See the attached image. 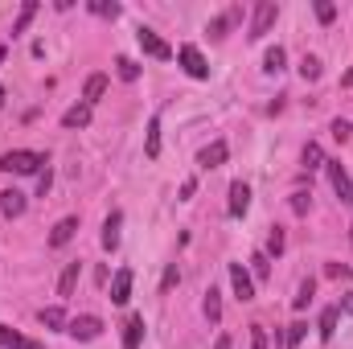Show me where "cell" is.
I'll use <instances>...</instances> for the list:
<instances>
[{
  "mask_svg": "<svg viewBox=\"0 0 353 349\" xmlns=\"http://www.w3.org/2000/svg\"><path fill=\"white\" fill-rule=\"evenodd\" d=\"M41 165H46V157L41 152H29V148H12V152H4L0 157V169L4 173H41Z\"/></svg>",
  "mask_w": 353,
  "mask_h": 349,
  "instance_id": "1",
  "label": "cell"
},
{
  "mask_svg": "<svg viewBox=\"0 0 353 349\" xmlns=\"http://www.w3.org/2000/svg\"><path fill=\"white\" fill-rule=\"evenodd\" d=\"M136 41H140V46H144V54H148V58H157V62H169V58H173V46H169L157 29H148V25H140V29H136Z\"/></svg>",
  "mask_w": 353,
  "mask_h": 349,
  "instance_id": "2",
  "label": "cell"
},
{
  "mask_svg": "<svg viewBox=\"0 0 353 349\" xmlns=\"http://www.w3.org/2000/svg\"><path fill=\"white\" fill-rule=\"evenodd\" d=\"M176 62L185 66L189 79H210V66H205V58H201L197 46H181V50H176Z\"/></svg>",
  "mask_w": 353,
  "mask_h": 349,
  "instance_id": "3",
  "label": "cell"
},
{
  "mask_svg": "<svg viewBox=\"0 0 353 349\" xmlns=\"http://www.w3.org/2000/svg\"><path fill=\"white\" fill-rule=\"evenodd\" d=\"M275 17H279V4H275V0H259V4H255V21H251V37H255V41L275 25Z\"/></svg>",
  "mask_w": 353,
  "mask_h": 349,
  "instance_id": "4",
  "label": "cell"
},
{
  "mask_svg": "<svg viewBox=\"0 0 353 349\" xmlns=\"http://www.w3.org/2000/svg\"><path fill=\"white\" fill-rule=\"evenodd\" d=\"M325 169H329V181H333L337 197H341L345 206H353V181H350V173H345V165H341V161H325Z\"/></svg>",
  "mask_w": 353,
  "mask_h": 349,
  "instance_id": "5",
  "label": "cell"
},
{
  "mask_svg": "<svg viewBox=\"0 0 353 349\" xmlns=\"http://www.w3.org/2000/svg\"><path fill=\"white\" fill-rule=\"evenodd\" d=\"M230 283H234V296L247 304V300H255V279H251V271L243 267V263H230Z\"/></svg>",
  "mask_w": 353,
  "mask_h": 349,
  "instance_id": "6",
  "label": "cell"
},
{
  "mask_svg": "<svg viewBox=\"0 0 353 349\" xmlns=\"http://www.w3.org/2000/svg\"><path fill=\"white\" fill-rule=\"evenodd\" d=\"M66 333H70V337H79V341H94V337H99V333H103V321H99V317H74V321H70V325H66Z\"/></svg>",
  "mask_w": 353,
  "mask_h": 349,
  "instance_id": "7",
  "label": "cell"
},
{
  "mask_svg": "<svg viewBox=\"0 0 353 349\" xmlns=\"http://www.w3.org/2000/svg\"><path fill=\"white\" fill-rule=\"evenodd\" d=\"M226 157H230L226 140H214V144H205V148L197 152V165H201V169H218V165H226Z\"/></svg>",
  "mask_w": 353,
  "mask_h": 349,
  "instance_id": "8",
  "label": "cell"
},
{
  "mask_svg": "<svg viewBox=\"0 0 353 349\" xmlns=\"http://www.w3.org/2000/svg\"><path fill=\"white\" fill-rule=\"evenodd\" d=\"M132 300V267H119L111 275V304H128Z\"/></svg>",
  "mask_w": 353,
  "mask_h": 349,
  "instance_id": "9",
  "label": "cell"
},
{
  "mask_svg": "<svg viewBox=\"0 0 353 349\" xmlns=\"http://www.w3.org/2000/svg\"><path fill=\"white\" fill-rule=\"evenodd\" d=\"M247 206H251V185L247 181H234L230 185V218H243Z\"/></svg>",
  "mask_w": 353,
  "mask_h": 349,
  "instance_id": "10",
  "label": "cell"
},
{
  "mask_svg": "<svg viewBox=\"0 0 353 349\" xmlns=\"http://www.w3.org/2000/svg\"><path fill=\"white\" fill-rule=\"evenodd\" d=\"M25 206H29V201H25L21 189H4V193H0V214H4V218H21Z\"/></svg>",
  "mask_w": 353,
  "mask_h": 349,
  "instance_id": "11",
  "label": "cell"
},
{
  "mask_svg": "<svg viewBox=\"0 0 353 349\" xmlns=\"http://www.w3.org/2000/svg\"><path fill=\"white\" fill-rule=\"evenodd\" d=\"M74 235H79V218H62V222L50 230V247H66Z\"/></svg>",
  "mask_w": 353,
  "mask_h": 349,
  "instance_id": "12",
  "label": "cell"
},
{
  "mask_svg": "<svg viewBox=\"0 0 353 349\" xmlns=\"http://www.w3.org/2000/svg\"><path fill=\"white\" fill-rule=\"evenodd\" d=\"M119 226H123V214H119V210H111V214H107V222H103V247H107V251H115V247H119Z\"/></svg>",
  "mask_w": 353,
  "mask_h": 349,
  "instance_id": "13",
  "label": "cell"
},
{
  "mask_svg": "<svg viewBox=\"0 0 353 349\" xmlns=\"http://www.w3.org/2000/svg\"><path fill=\"white\" fill-rule=\"evenodd\" d=\"M144 341V317H128V325H123V349H140Z\"/></svg>",
  "mask_w": 353,
  "mask_h": 349,
  "instance_id": "14",
  "label": "cell"
},
{
  "mask_svg": "<svg viewBox=\"0 0 353 349\" xmlns=\"http://www.w3.org/2000/svg\"><path fill=\"white\" fill-rule=\"evenodd\" d=\"M0 349H41V346H37V341H29V337H21L17 329L0 325Z\"/></svg>",
  "mask_w": 353,
  "mask_h": 349,
  "instance_id": "15",
  "label": "cell"
},
{
  "mask_svg": "<svg viewBox=\"0 0 353 349\" xmlns=\"http://www.w3.org/2000/svg\"><path fill=\"white\" fill-rule=\"evenodd\" d=\"M234 21H239V8H226L222 17H214V21L205 25V33H210V37H226V29H230Z\"/></svg>",
  "mask_w": 353,
  "mask_h": 349,
  "instance_id": "16",
  "label": "cell"
},
{
  "mask_svg": "<svg viewBox=\"0 0 353 349\" xmlns=\"http://www.w3.org/2000/svg\"><path fill=\"white\" fill-rule=\"evenodd\" d=\"M103 90H107V74H90L87 87H83V103H87V107H94V103L103 99Z\"/></svg>",
  "mask_w": 353,
  "mask_h": 349,
  "instance_id": "17",
  "label": "cell"
},
{
  "mask_svg": "<svg viewBox=\"0 0 353 349\" xmlns=\"http://www.w3.org/2000/svg\"><path fill=\"white\" fill-rule=\"evenodd\" d=\"M90 123V107L87 103H74L66 115H62V128H87Z\"/></svg>",
  "mask_w": 353,
  "mask_h": 349,
  "instance_id": "18",
  "label": "cell"
},
{
  "mask_svg": "<svg viewBox=\"0 0 353 349\" xmlns=\"http://www.w3.org/2000/svg\"><path fill=\"white\" fill-rule=\"evenodd\" d=\"M79 271H83V263H66V271H62V279H58V296H74Z\"/></svg>",
  "mask_w": 353,
  "mask_h": 349,
  "instance_id": "19",
  "label": "cell"
},
{
  "mask_svg": "<svg viewBox=\"0 0 353 349\" xmlns=\"http://www.w3.org/2000/svg\"><path fill=\"white\" fill-rule=\"evenodd\" d=\"M201 308H205V321H210V325H218V321H222V296H218V288H210V292H205V304H201Z\"/></svg>",
  "mask_w": 353,
  "mask_h": 349,
  "instance_id": "20",
  "label": "cell"
},
{
  "mask_svg": "<svg viewBox=\"0 0 353 349\" xmlns=\"http://www.w3.org/2000/svg\"><path fill=\"white\" fill-rule=\"evenodd\" d=\"M283 62H288V54H283L279 46H271V50L263 54V70H267V74H279V70H283Z\"/></svg>",
  "mask_w": 353,
  "mask_h": 349,
  "instance_id": "21",
  "label": "cell"
},
{
  "mask_svg": "<svg viewBox=\"0 0 353 349\" xmlns=\"http://www.w3.org/2000/svg\"><path fill=\"white\" fill-rule=\"evenodd\" d=\"M300 79H304V83H316V79H321V58L304 54V58H300Z\"/></svg>",
  "mask_w": 353,
  "mask_h": 349,
  "instance_id": "22",
  "label": "cell"
},
{
  "mask_svg": "<svg viewBox=\"0 0 353 349\" xmlns=\"http://www.w3.org/2000/svg\"><path fill=\"white\" fill-rule=\"evenodd\" d=\"M144 152H148V157H157V152H161V119H157V115L148 119V140H144Z\"/></svg>",
  "mask_w": 353,
  "mask_h": 349,
  "instance_id": "23",
  "label": "cell"
},
{
  "mask_svg": "<svg viewBox=\"0 0 353 349\" xmlns=\"http://www.w3.org/2000/svg\"><path fill=\"white\" fill-rule=\"evenodd\" d=\"M37 321H41L46 329H62V325H70L62 308H41V312H37Z\"/></svg>",
  "mask_w": 353,
  "mask_h": 349,
  "instance_id": "24",
  "label": "cell"
},
{
  "mask_svg": "<svg viewBox=\"0 0 353 349\" xmlns=\"http://www.w3.org/2000/svg\"><path fill=\"white\" fill-rule=\"evenodd\" d=\"M271 275V259H267L263 251H255L251 255V279H267Z\"/></svg>",
  "mask_w": 353,
  "mask_h": 349,
  "instance_id": "25",
  "label": "cell"
},
{
  "mask_svg": "<svg viewBox=\"0 0 353 349\" xmlns=\"http://www.w3.org/2000/svg\"><path fill=\"white\" fill-rule=\"evenodd\" d=\"M33 12H37V4H33V0H25V4H21V17L12 21V33H25V29H29V21H33Z\"/></svg>",
  "mask_w": 353,
  "mask_h": 349,
  "instance_id": "26",
  "label": "cell"
},
{
  "mask_svg": "<svg viewBox=\"0 0 353 349\" xmlns=\"http://www.w3.org/2000/svg\"><path fill=\"white\" fill-rule=\"evenodd\" d=\"M115 70H119L123 83H136V79H140V66H136L132 58H115Z\"/></svg>",
  "mask_w": 353,
  "mask_h": 349,
  "instance_id": "27",
  "label": "cell"
},
{
  "mask_svg": "<svg viewBox=\"0 0 353 349\" xmlns=\"http://www.w3.org/2000/svg\"><path fill=\"white\" fill-rule=\"evenodd\" d=\"M337 312H341V308H325V312H321V337H325V341L337 333Z\"/></svg>",
  "mask_w": 353,
  "mask_h": 349,
  "instance_id": "28",
  "label": "cell"
},
{
  "mask_svg": "<svg viewBox=\"0 0 353 349\" xmlns=\"http://www.w3.org/2000/svg\"><path fill=\"white\" fill-rule=\"evenodd\" d=\"M304 169H325V152H321V144H308V148H304Z\"/></svg>",
  "mask_w": 353,
  "mask_h": 349,
  "instance_id": "29",
  "label": "cell"
},
{
  "mask_svg": "<svg viewBox=\"0 0 353 349\" xmlns=\"http://www.w3.org/2000/svg\"><path fill=\"white\" fill-rule=\"evenodd\" d=\"M312 296H316V283H312V279H304V283H300V292H296V300H292V304H296V308H308V304H312Z\"/></svg>",
  "mask_w": 353,
  "mask_h": 349,
  "instance_id": "30",
  "label": "cell"
},
{
  "mask_svg": "<svg viewBox=\"0 0 353 349\" xmlns=\"http://www.w3.org/2000/svg\"><path fill=\"white\" fill-rule=\"evenodd\" d=\"M267 259H271V255H283V230H279V226H271V235H267V251H263Z\"/></svg>",
  "mask_w": 353,
  "mask_h": 349,
  "instance_id": "31",
  "label": "cell"
},
{
  "mask_svg": "<svg viewBox=\"0 0 353 349\" xmlns=\"http://www.w3.org/2000/svg\"><path fill=\"white\" fill-rule=\"evenodd\" d=\"M288 206H292V214H308V206H312V193H304V189H296Z\"/></svg>",
  "mask_w": 353,
  "mask_h": 349,
  "instance_id": "32",
  "label": "cell"
},
{
  "mask_svg": "<svg viewBox=\"0 0 353 349\" xmlns=\"http://www.w3.org/2000/svg\"><path fill=\"white\" fill-rule=\"evenodd\" d=\"M304 333H308V325H304V321H296V325H288V341H283V346H288V349H296L300 341H304Z\"/></svg>",
  "mask_w": 353,
  "mask_h": 349,
  "instance_id": "33",
  "label": "cell"
},
{
  "mask_svg": "<svg viewBox=\"0 0 353 349\" xmlns=\"http://www.w3.org/2000/svg\"><path fill=\"white\" fill-rule=\"evenodd\" d=\"M90 12H99V17H119V4H115V0H90Z\"/></svg>",
  "mask_w": 353,
  "mask_h": 349,
  "instance_id": "34",
  "label": "cell"
},
{
  "mask_svg": "<svg viewBox=\"0 0 353 349\" xmlns=\"http://www.w3.org/2000/svg\"><path fill=\"white\" fill-rule=\"evenodd\" d=\"M312 8H316V21H321V25H329V21H333V17H337V8H333V4H329V0H316V4H312Z\"/></svg>",
  "mask_w": 353,
  "mask_h": 349,
  "instance_id": "35",
  "label": "cell"
},
{
  "mask_svg": "<svg viewBox=\"0 0 353 349\" xmlns=\"http://www.w3.org/2000/svg\"><path fill=\"white\" fill-rule=\"evenodd\" d=\"M329 132H333V140H341V144H345V140H350V136H353L350 119H333V128H329Z\"/></svg>",
  "mask_w": 353,
  "mask_h": 349,
  "instance_id": "36",
  "label": "cell"
},
{
  "mask_svg": "<svg viewBox=\"0 0 353 349\" xmlns=\"http://www.w3.org/2000/svg\"><path fill=\"white\" fill-rule=\"evenodd\" d=\"M325 275H329V279H353V267H345V263H329Z\"/></svg>",
  "mask_w": 353,
  "mask_h": 349,
  "instance_id": "37",
  "label": "cell"
},
{
  "mask_svg": "<svg viewBox=\"0 0 353 349\" xmlns=\"http://www.w3.org/2000/svg\"><path fill=\"white\" fill-rule=\"evenodd\" d=\"M251 349H267V329L263 325H251Z\"/></svg>",
  "mask_w": 353,
  "mask_h": 349,
  "instance_id": "38",
  "label": "cell"
},
{
  "mask_svg": "<svg viewBox=\"0 0 353 349\" xmlns=\"http://www.w3.org/2000/svg\"><path fill=\"white\" fill-rule=\"evenodd\" d=\"M176 279H181V271H176V263H173V267H165V279H161V288L169 292V288H173Z\"/></svg>",
  "mask_w": 353,
  "mask_h": 349,
  "instance_id": "39",
  "label": "cell"
},
{
  "mask_svg": "<svg viewBox=\"0 0 353 349\" xmlns=\"http://www.w3.org/2000/svg\"><path fill=\"white\" fill-rule=\"evenodd\" d=\"M193 193H197V181H185V185H181V201H189Z\"/></svg>",
  "mask_w": 353,
  "mask_h": 349,
  "instance_id": "40",
  "label": "cell"
},
{
  "mask_svg": "<svg viewBox=\"0 0 353 349\" xmlns=\"http://www.w3.org/2000/svg\"><path fill=\"white\" fill-rule=\"evenodd\" d=\"M341 312H345V317H353V292H345V296H341Z\"/></svg>",
  "mask_w": 353,
  "mask_h": 349,
  "instance_id": "41",
  "label": "cell"
},
{
  "mask_svg": "<svg viewBox=\"0 0 353 349\" xmlns=\"http://www.w3.org/2000/svg\"><path fill=\"white\" fill-rule=\"evenodd\" d=\"M214 349H230V337H218V346Z\"/></svg>",
  "mask_w": 353,
  "mask_h": 349,
  "instance_id": "42",
  "label": "cell"
},
{
  "mask_svg": "<svg viewBox=\"0 0 353 349\" xmlns=\"http://www.w3.org/2000/svg\"><path fill=\"white\" fill-rule=\"evenodd\" d=\"M345 87H353V70H350V74H345Z\"/></svg>",
  "mask_w": 353,
  "mask_h": 349,
  "instance_id": "43",
  "label": "cell"
},
{
  "mask_svg": "<svg viewBox=\"0 0 353 349\" xmlns=\"http://www.w3.org/2000/svg\"><path fill=\"white\" fill-rule=\"evenodd\" d=\"M0 107H4V87H0Z\"/></svg>",
  "mask_w": 353,
  "mask_h": 349,
  "instance_id": "44",
  "label": "cell"
},
{
  "mask_svg": "<svg viewBox=\"0 0 353 349\" xmlns=\"http://www.w3.org/2000/svg\"><path fill=\"white\" fill-rule=\"evenodd\" d=\"M0 62H4V46H0Z\"/></svg>",
  "mask_w": 353,
  "mask_h": 349,
  "instance_id": "45",
  "label": "cell"
},
{
  "mask_svg": "<svg viewBox=\"0 0 353 349\" xmlns=\"http://www.w3.org/2000/svg\"><path fill=\"white\" fill-rule=\"evenodd\" d=\"M350 243H353V226H350Z\"/></svg>",
  "mask_w": 353,
  "mask_h": 349,
  "instance_id": "46",
  "label": "cell"
}]
</instances>
